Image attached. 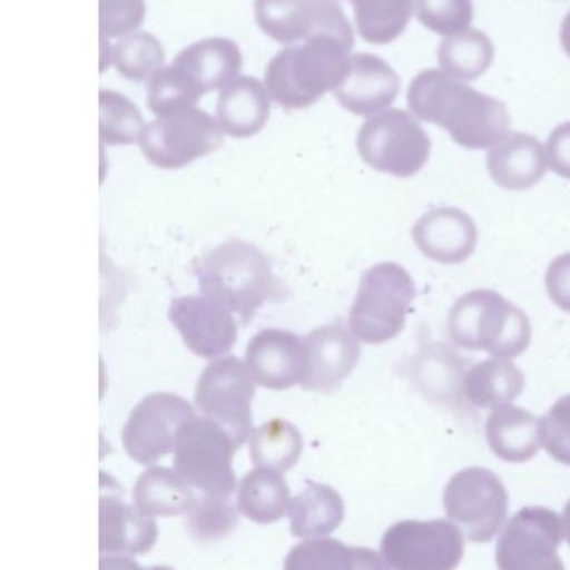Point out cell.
<instances>
[{"label": "cell", "instance_id": "obj_27", "mask_svg": "<svg viewBox=\"0 0 570 570\" xmlns=\"http://www.w3.org/2000/svg\"><path fill=\"white\" fill-rule=\"evenodd\" d=\"M132 500L142 513L155 519L186 515L196 497L191 485L176 470L153 466L136 482Z\"/></svg>", "mask_w": 570, "mask_h": 570}, {"label": "cell", "instance_id": "obj_26", "mask_svg": "<svg viewBox=\"0 0 570 570\" xmlns=\"http://www.w3.org/2000/svg\"><path fill=\"white\" fill-rule=\"evenodd\" d=\"M525 389V376L519 366L507 358L485 360L469 370L462 382V392L479 409L502 405L519 399Z\"/></svg>", "mask_w": 570, "mask_h": 570}, {"label": "cell", "instance_id": "obj_22", "mask_svg": "<svg viewBox=\"0 0 570 570\" xmlns=\"http://www.w3.org/2000/svg\"><path fill=\"white\" fill-rule=\"evenodd\" d=\"M547 155L542 142L525 132H509L487 156V169L500 188L525 191L547 173Z\"/></svg>", "mask_w": 570, "mask_h": 570}, {"label": "cell", "instance_id": "obj_40", "mask_svg": "<svg viewBox=\"0 0 570 570\" xmlns=\"http://www.w3.org/2000/svg\"><path fill=\"white\" fill-rule=\"evenodd\" d=\"M546 155L549 168L560 178L570 179V121L550 132Z\"/></svg>", "mask_w": 570, "mask_h": 570}, {"label": "cell", "instance_id": "obj_30", "mask_svg": "<svg viewBox=\"0 0 570 570\" xmlns=\"http://www.w3.org/2000/svg\"><path fill=\"white\" fill-rule=\"evenodd\" d=\"M495 49L485 32L466 28L443 39L439 48V65L443 72L460 79L473 81L489 71Z\"/></svg>", "mask_w": 570, "mask_h": 570}, {"label": "cell", "instance_id": "obj_28", "mask_svg": "<svg viewBox=\"0 0 570 570\" xmlns=\"http://www.w3.org/2000/svg\"><path fill=\"white\" fill-rule=\"evenodd\" d=\"M289 502V489L282 472L259 466L246 473L239 482L236 507L253 522H278L285 515Z\"/></svg>", "mask_w": 570, "mask_h": 570}, {"label": "cell", "instance_id": "obj_12", "mask_svg": "<svg viewBox=\"0 0 570 570\" xmlns=\"http://www.w3.org/2000/svg\"><path fill=\"white\" fill-rule=\"evenodd\" d=\"M382 557L399 570H452L465 550L459 527L449 520H402L383 535Z\"/></svg>", "mask_w": 570, "mask_h": 570}, {"label": "cell", "instance_id": "obj_6", "mask_svg": "<svg viewBox=\"0 0 570 570\" xmlns=\"http://www.w3.org/2000/svg\"><path fill=\"white\" fill-rule=\"evenodd\" d=\"M415 295L412 276L396 263H380L366 269L350 312V330L368 345L390 342L405 328Z\"/></svg>", "mask_w": 570, "mask_h": 570}, {"label": "cell", "instance_id": "obj_16", "mask_svg": "<svg viewBox=\"0 0 570 570\" xmlns=\"http://www.w3.org/2000/svg\"><path fill=\"white\" fill-rule=\"evenodd\" d=\"M169 320L181 333L185 345L202 358L226 355L238 338L232 312L208 296H179L169 306Z\"/></svg>", "mask_w": 570, "mask_h": 570}, {"label": "cell", "instance_id": "obj_15", "mask_svg": "<svg viewBox=\"0 0 570 570\" xmlns=\"http://www.w3.org/2000/svg\"><path fill=\"white\" fill-rule=\"evenodd\" d=\"M255 19L268 38L285 46L323 32L355 39L342 0H255Z\"/></svg>", "mask_w": 570, "mask_h": 570}, {"label": "cell", "instance_id": "obj_25", "mask_svg": "<svg viewBox=\"0 0 570 570\" xmlns=\"http://www.w3.org/2000/svg\"><path fill=\"white\" fill-rule=\"evenodd\" d=\"M289 527L298 539L328 535L342 525L345 503L333 487L309 483L288 507Z\"/></svg>", "mask_w": 570, "mask_h": 570}, {"label": "cell", "instance_id": "obj_13", "mask_svg": "<svg viewBox=\"0 0 570 570\" xmlns=\"http://www.w3.org/2000/svg\"><path fill=\"white\" fill-rule=\"evenodd\" d=\"M562 532V522L553 510L523 507L500 533L497 566L502 570H562L557 553Z\"/></svg>", "mask_w": 570, "mask_h": 570}, {"label": "cell", "instance_id": "obj_41", "mask_svg": "<svg viewBox=\"0 0 570 570\" xmlns=\"http://www.w3.org/2000/svg\"><path fill=\"white\" fill-rule=\"evenodd\" d=\"M560 45H562L563 52L570 58V12L563 18L562 26H560Z\"/></svg>", "mask_w": 570, "mask_h": 570}, {"label": "cell", "instance_id": "obj_33", "mask_svg": "<svg viewBox=\"0 0 570 570\" xmlns=\"http://www.w3.org/2000/svg\"><path fill=\"white\" fill-rule=\"evenodd\" d=\"M166 55L161 42L149 32H135L111 48V65L122 78L132 82L151 81L165 68Z\"/></svg>", "mask_w": 570, "mask_h": 570}, {"label": "cell", "instance_id": "obj_2", "mask_svg": "<svg viewBox=\"0 0 570 570\" xmlns=\"http://www.w3.org/2000/svg\"><path fill=\"white\" fill-rule=\"evenodd\" d=\"M355 39L315 35L302 45H288L269 61L265 86L273 101L289 111L309 108L336 86L348 71Z\"/></svg>", "mask_w": 570, "mask_h": 570}, {"label": "cell", "instance_id": "obj_32", "mask_svg": "<svg viewBox=\"0 0 570 570\" xmlns=\"http://www.w3.org/2000/svg\"><path fill=\"white\" fill-rule=\"evenodd\" d=\"M303 452V436L288 420L273 419L253 430L249 455L253 463L276 472H288L298 463Z\"/></svg>", "mask_w": 570, "mask_h": 570}, {"label": "cell", "instance_id": "obj_31", "mask_svg": "<svg viewBox=\"0 0 570 570\" xmlns=\"http://www.w3.org/2000/svg\"><path fill=\"white\" fill-rule=\"evenodd\" d=\"M360 38L368 45H390L405 32L413 0H348Z\"/></svg>", "mask_w": 570, "mask_h": 570}, {"label": "cell", "instance_id": "obj_35", "mask_svg": "<svg viewBox=\"0 0 570 570\" xmlns=\"http://www.w3.org/2000/svg\"><path fill=\"white\" fill-rule=\"evenodd\" d=\"M236 509L229 502V497L205 495L196 499L186 512L189 535L199 543L225 539L238 523L239 510Z\"/></svg>", "mask_w": 570, "mask_h": 570}, {"label": "cell", "instance_id": "obj_7", "mask_svg": "<svg viewBox=\"0 0 570 570\" xmlns=\"http://www.w3.org/2000/svg\"><path fill=\"white\" fill-rule=\"evenodd\" d=\"M238 443L228 430L209 416H193L179 430L175 470L205 495L229 497L235 492L233 470Z\"/></svg>", "mask_w": 570, "mask_h": 570}, {"label": "cell", "instance_id": "obj_39", "mask_svg": "<svg viewBox=\"0 0 570 570\" xmlns=\"http://www.w3.org/2000/svg\"><path fill=\"white\" fill-rule=\"evenodd\" d=\"M546 288L550 299L563 312L570 313V253L557 256L549 265Z\"/></svg>", "mask_w": 570, "mask_h": 570}, {"label": "cell", "instance_id": "obj_1", "mask_svg": "<svg viewBox=\"0 0 570 570\" xmlns=\"http://www.w3.org/2000/svg\"><path fill=\"white\" fill-rule=\"evenodd\" d=\"M406 105L416 118L445 129L465 149L493 148L510 131V116L503 102L436 69H426L413 78Z\"/></svg>", "mask_w": 570, "mask_h": 570}, {"label": "cell", "instance_id": "obj_24", "mask_svg": "<svg viewBox=\"0 0 570 570\" xmlns=\"http://www.w3.org/2000/svg\"><path fill=\"white\" fill-rule=\"evenodd\" d=\"M487 442L499 459L509 463L529 462L539 453V419L520 406H493L485 423Z\"/></svg>", "mask_w": 570, "mask_h": 570}, {"label": "cell", "instance_id": "obj_19", "mask_svg": "<svg viewBox=\"0 0 570 570\" xmlns=\"http://www.w3.org/2000/svg\"><path fill=\"white\" fill-rule=\"evenodd\" d=\"M246 366L265 389H292L305 375V342L286 330H263L249 340Z\"/></svg>", "mask_w": 570, "mask_h": 570}, {"label": "cell", "instance_id": "obj_42", "mask_svg": "<svg viewBox=\"0 0 570 570\" xmlns=\"http://www.w3.org/2000/svg\"><path fill=\"white\" fill-rule=\"evenodd\" d=\"M562 522L563 533H566L567 542L570 546V500L567 502L566 509H563Z\"/></svg>", "mask_w": 570, "mask_h": 570}, {"label": "cell", "instance_id": "obj_8", "mask_svg": "<svg viewBox=\"0 0 570 570\" xmlns=\"http://www.w3.org/2000/svg\"><path fill=\"white\" fill-rule=\"evenodd\" d=\"M356 148L363 163L375 171L410 178L429 161L432 141L409 111L386 109L363 122Z\"/></svg>", "mask_w": 570, "mask_h": 570}, {"label": "cell", "instance_id": "obj_20", "mask_svg": "<svg viewBox=\"0 0 570 570\" xmlns=\"http://www.w3.org/2000/svg\"><path fill=\"white\" fill-rule=\"evenodd\" d=\"M416 248L436 263L456 265L475 252L479 232L475 223L459 208H439L425 213L412 229Z\"/></svg>", "mask_w": 570, "mask_h": 570}, {"label": "cell", "instance_id": "obj_10", "mask_svg": "<svg viewBox=\"0 0 570 570\" xmlns=\"http://www.w3.org/2000/svg\"><path fill=\"white\" fill-rule=\"evenodd\" d=\"M446 517L462 527L470 542L485 543L495 537L509 512V495L497 473L482 466L460 470L443 493Z\"/></svg>", "mask_w": 570, "mask_h": 570}, {"label": "cell", "instance_id": "obj_23", "mask_svg": "<svg viewBox=\"0 0 570 570\" xmlns=\"http://www.w3.org/2000/svg\"><path fill=\"white\" fill-rule=\"evenodd\" d=\"M272 112V96L266 86L252 76H242L219 92L216 116L219 126L232 138L258 135Z\"/></svg>", "mask_w": 570, "mask_h": 570}, {"label": "cell", "instance_id": "obj_18", "mask_svg": "<svg viewBox=\"0 0 570 570\" xmlns=\"http://www.w3.org/2000/svg\"><path fill=\"white\" fill-rule=\"evenodd\" d=\"M402 89V79L389 62L375 55L350 56L348 71L336 86V101L355 116L379 115L393 105Z\"/></svg>", "mask_w": 570, "mask_h": 570}, {"label": "cell", "instance_id": "obj_11", "mask_svg": "<svg viewBox=\"0 0 570 570\" xmlns=\"http://www.w3.org/2000/svg\"><path fill=\"white\" fill-rule=\"evenodd\" d=\"M255 379L235 356H219L203 370L196 386V406L228 430L239 446L252 436Z\"/></svg>", "mask_w": 570, "mask_h": 570}, {"label": "cell", "instance_id": "obj_9", "mask_svg": "<svg viewBox=\"0 0 570 570\" xmlns=\"http://www.w3.org/2000/svg\"><path fill=\"white\" fill-rule=\"evenodd\" d=\"M223 132L218 119L193 106L158 116L146 126L139 145L156 168L181 169L222 149Z\"/></svg>", "mask_w": 570, "mask_h": 570}, {"label": "cell", "instance_id": "obj_37", "mask_svg": "<svg viewBox=\"0 0 570 570\" xmlns=\"http://www.w3.org/2000/svg\"><path fill=\"white\" fill-rule=\"evenodd\" d=\"M145 18V0H99L101 39L126 38L141 28Z\"/></svg>", "mask_w": 570, "mask_h": 570}, {"label": "cell", "instance_id": "obj_29", "mask_svg": "<svg viewBox=\"0 0 570 570\" xmlns=\"http://www.w3.org/2000/svg\"><path fill=\"white\" fill-rule=\"evenodd\" d=\"M382 556L362 547H346L335 539H315L296 546L285 569H383Z\"/></svg>", "mask_w": 570, "mask_h": 570}, {"label": "cell", "instance_id": "obj_38", "mask_svg": "<svg viewBox=\"0 0 570 570\" xmlns=\"http://www.w3.org/2000/svg\"><path fill=\"white\" fill-rule=\"evenodd\" d=\"M539 432L547 453L563 465H570V395L560 396L543 419Z\"/></svg>", "mask_w": 570, "mask_h": 570}, {"label": "cell", "instance_id": "obj_21", "mask_svg": "<svg viewBox=\"0 0 570 570\" xmlns=\"http://www.w3.org/2000/svg\"><path fill=\"white\" fill-rule=\"evenodd\" d=\"M158 540V525L136 505L111 493L99 503V550L105 553L139 556L149 552Z\"/></svg>", "mask_w": 570, "mask_h": 570}, {"label": "cell", "instance_id": "obj_4", "mask_svg": "<svg viewBox=\"0 0 570 570\" xmlns=\"http://www.w3.org/2000/svg\"><path fill=\"white\" fill-rule=\"evenodd\" d=\"M243 56L232 39L195 42L148 82V108L155 116L193 108L203 96L238 78Z\"/></svg>", "mask_w": 570, "mask_h": 570}, {"label": "cell", "instance_id": "obj_36", "mask_svg": "<svg viewBox=\"0 0 570 570\" xmlns=\"http://www.w3.org/2000/svg\"><path fill=\"white\" fill-rule=\"evenodd\" d=\"M413 6L419 22L443 38L465 31L473 19L472 0H413Z\"/></svg>", "mask_w": 570, "mask_h": 570}, {"label": "cell", "instance_id": "obj_34", "mask_svg": "<svg viewBox=\"0 0 570 570\" xmlns=\"http://www.w3.org/2000/svg\"><path fill=\"white\" fill-rule=\"evenodd\" d=\"M145 118L135 102L116 91L99 92V136L102 145H135L145 131Z\"/></svg>", "mask_w": 570, "mask_h": 570}, {"label": "cell", "instance_id": "obj_3", "mask_svg": "<svg viewBox=\"0 0 570 570\" xmlns=\"http://www.w3.org/2000/svg\"><path fill=\"white\" fill-rule=\"evenodd\" d=\"M195 275L203 295L239 315L243 323L282 295V283L273 275L268 258L239 239L223 243L198 259Z\"/></svg>", "mask_w": 570, "mask_h": 570}, {"label": "cell", "instance_id": "obj_14", "mask_svg": "<svg viewBox=\"0 0 570 570\" xmlns=\"http://www.w3.org/2000/svg\"><path fill=\"white\" fill-rule=\"evenodd\" d=\"M195 416L193 406L175 393H151L132 410L122 430L126 452L141 465H155L173 452L179 430Z\"/></svg>", "mask_w": 570, "mask_h": 570}, {"label": "cell", "instance_id": "obj_5", "mask_svg": "<svg viewBox=\"0 0 570 570\" xmlns=\"http://www.w3.org/2000/svg\"><path fill=\"white\" fill-rule=\"evenodd\" d=\"M450 338L460 348L515 358L529 348V316L493 289H475L456 299L449 313Z\"/></svg>", "mask_w": 570, "mask_h": 570}, {"label": "cell", "instance_id": "obj_17", "mask_svg": "<svg viewBox=\"0 0 570 570\" xmlns=\"http://www.w3.org/2000/svg\"><path fill=\"white\" fill-rule=\"evenodd\" d=\"M305 375L299 385L309 392H333L358 365L360 345L343 323L320 326L303 338Z\"/></svg>", "mask_w": 570, "mask_h": 570}]
</instances>
